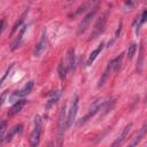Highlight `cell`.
Wrapping results in <instances>:
<instances>
[{
  "label": "cell",
  "instance_id": "1",
  "mask_svg": "<svg viewBox=\"0 0 147 147\" xmlns=\"http://www.w3.org/2000/svg\"><path fill=\"white\" fill-rule=\"evenodd\" d=\"M67 107L65 105L62 106L61 110H60V115H59V122H57V145H62L63 141V137H64V132L67 129Z\"/></svg>",
  "mask_w": 147,
  "mask_h": 147
},
{
  "label": "cell",
  "instance_id": "2",
  "mask_svg": "<svg viewBox=\"0 0 147 147\" xmlns=\"http://www.w3.org/2000/svg\"><path fill=\"white\" fill-rule=\"evenodd\" d=\"M41 132H42V122H41V117L39 115L36 116L34 118V126L30 137V144L31 146H37L40 141V137H41Z\"/></svg>",
  "mask_w": 147,
  "mask_h": 147
},
{
  "label": "cell",
  "instance_id": "3",
  "mask_svg": "<svg viewBox=\"0 0 147 147\" xmlns=\"http://www.w3.org/2000/svg\"><path fill=\"white\" fill-rule=\"evenodd\" d=\"M107 18H108V11H106L103 15H101V16L98 18V21H96V23L94 24V28H93V30H92V33H91V36H90V40H93V39L98 38V37L103 32L105 26H106V23H107Z\"/></svg>",
  "mask_w": 147,
  "mask_h": 147
},
{
  "label": "cell",
  "instance_id": "4",
  "mask_svg": "<svg viewBox=\"0 0 147 147\" xmlns=\"http://www.w3.org/2000/svg\"><path fill=\"white\" fill-rule=\"evenodd\" d=\"M32 88H33V80H30V82H28V83L24 85V87H23L22 90L11 93V94L9 95V101H10V102H16L17 100H20V99L24 98L25 95L30 94L31 91H32Z\"/></svg>",
  "mask_w": 147,
  "mask_h": 147
},
{
  "label": "cell",
  "instance_id": "5",
  "mask_svg": "<svg viewBox=\"0 0 147 147\" xmlns=\"http://www.w3.org/2000/svg\"><path fill=\"white\" fill-rule=\"evenodd\" d=\"M96 11H98V7H94V8L80 21V23L78 24V28H77V34H83V33L86 31V29L88 28V25H90V23L92 22L93 17L95 16Z\"/></svg>",
  "mask_w": 147,
  "mask_h": 147
},
{
  "label": "cell",
  "instance_id": "6",
  "mask_svg": "<svg viewBox=\"0 0 147 147\" xmlns=\"http://www.w3.org/2000/svg\"><path fill=\"white\" fill-rule=\"evenodd\" d=\"M99 1H100V0H87V1L84 2L82 6H79V7L75 10V13H72L71 16H78V15H80V14H83V13L90 10V9H93L94 7H98Z\"/></svg>",
  "mask_w": 147,
  "mask_h": 147
},
{
  "label": "cell",
  "instance_id": "7",
  "mask_svg": "<svg viewBox=\"0 0 147 147\" xmlns=\"http://www.w3.org/2000/svg\"><path fill=\"white\" fill-rule=\"evenodd\" d=\"M77 110H78V96L76 95L72 99V103H71V107H70V110H69V115L67 117V127H69L72 124V122L75 121Z\"/></svg>",
  "mask_w": 147,
  "mask_h": 147
},
{
  "label": "cell",
  "instance_id": "8",
  "mask_svg": "<svg viewBox=\"0 0 147 147\" xmlns=\"http://www.w3.org/2000/svg\"><path fill=\"white\" fill-rule=\"evenodd\" d=\"M46 47H47V38H46V33L42 32L39 42H38V44L36 45V47H34L33 55H34V56H40V55L42 54V52L46 49Z\"/></svg>",
  "mask_w": 147,
  "mask_h": 147
},
{
  "label": "cell",
  "instance_id": "9",
  "mask_svg": "<svg viewBox=\"0 0 147 147\" xmlns=\"http://www.w3.org/2000/svg\"><path fill=\"white\" fill-rule=\"evenodd\" d=\"M67 71L68 72H72L74 68H75V51L74 48H69L67 52Z\"/></svg>",
  "mask_w": 147,
  "mask_h": 147
},
{
  "label": "cell",
  "instance_id": "10",
  "mask_svg": "<svg viewBox=\"0 0 147 147\" xmlns=\"http://www.w3.org/2000/svg\"><path fill=\"white\" fill-rule=\"evenodd\" d=\"M100 108H101V105H96V106H94L92 109H90V111H88V113H87V114H86V115H85V116H84V117L78 122V126L84 125L88 119H91V118H92V117H93V116L99 111V109H100Z\"/></svg>",
  "mask_w": 147,
  "mask_h": 147
},
{
  "label": "cell",
  "instance_id": "11",
  "mask_svg": "<svg viewBox=\"0 0 147 147\" xmlns=\"http://www.w3.org/2000/svg\"><path fill=\"white\" fill-rule=\"evenodd\" d=\"M24 105H25V100H24V99H20V100H17V101L13 105V107L9 109V111H8V116H14V115H16L18 111L22 110V108H23Z\"/></svg>",
  "mask_w": 147,
  "mask_h": 147
},
{
  "label": "cell",
  "instance_id": "12",
  "mask_svg": "<svg viewBox=\"0 0 147 147\" xmlns=\"http://www.w3.org/2000/svg\"><path fill=\"white\" fill-rule=\"evenodd\" d=\"M131 127H132V124L130 123L129 125H126L124 129H123V131H122V133H121V136H118V138L116 139V141L113 144V146H118V145H122L123 142H124V140H125V138L127 137V134H129V132H130V130H131Z\"/></svg>",
  "mask_w": 147,
  "mask_h": 147
},
{
  "label": "cell",
  "instance_id": "13",
  "mask_svg": "<svg viewBox=\"0 0 147 147\" xmlns=\"http://www.w3.org/2000/svg\"><path fill=\"white\" fill-rule=\"evenodd\" d=\"M103 46H105V44L103 42H101L91 54H90V56H88V59H87V62H86V65L87 67H90V65H92V63L94 62V60L96 59V56L100 54V52L102 51V48H103Z\"/></svg>",
  "mask_w": 147,
  "mask_h": 147
},
{
  "label": "cell",
  "instance_id": "14",
  "mask_svg": "<svg viewBox=\"0 0 147 147\" xmlns=\"http://www.w3.org/2000/svg\"><path fill=\"white\" fill-rule=\"evenodd\" d=\"M22 130H23V124H17V125H15L13 129H10L9 133L6 136V138H5V141H7V142L11 141L13 137H14L16 133H21V132H22Z\"/></svg>",
  "mask_w": 147,
  "mask_h": 147
},
{
  "label": "cell",
  "instance_id": "15",
  "mask_svg": "<svg viewBox=\"0 0 147 147\" xmlns=\"http://www.w3.org/2000/svg\"><path fill=\"white\" fill-rule=\"evenodd\" d=\"M122 59H123V54H119L117 57H115L114 60H111L109 63H108V67L110 68L111 71H117L121 67V63H122Z\"/></svg>",
  "mask_w": 147,
  "mask_h": 147
},
{
  "label": "cell",
  "instance_id": "16",
  "mask_svg": "<svg viewBox=\"0 0 147 147\" xmlns=\"http://www.w3.org/2000/svg\"><path fill=\"white\" fill-rule=\"evenodd\" d=\"M26 28H28V25H23V26L21 28V30H20V32H18V34H17V38L15 39V41H14V44H13V51H15L17 47H20L21 41H22V39H23V36H24V33H25V31H26Z\"/></svg>",
  "mask_w": 147,
  "mask_h": 147
},
{
  "label": "cell",
  "instance_id": "17",
  "mask_svg": "<svg viewBox=\"0 0 147 147\" xmlns=\"http://www.w3.org/2000/svg\"><path fill=\"white\" fill-rule=\"evenodd\" d=\"M145 131H146V124H144V125H142V127L140 129V131L134 136L133 141L131 142V146H136V145H138V144L141 141V139L145 137Z\"/></svg>",
  "mask_w": 147,
  "mask_h": 147
},
{
  "label": "cell",
  "instance_id": "18",
  "mask_svg": "<svg viewBox=\"0 0 147 147\" xmlns=\"http://www.w3.org/2000/svg\"><path fill=\"white\" fill-rule=\"evenodd\" d=\"M60 94H61V93H60L59 91H56V92L52 93V98L47 101V103H46V107H45V108H46V109H49L53 105H55V103H56V101H57V100H59V98H60Z\"/></svg>",
  "mask_w": 147,
  "mask_h": 147
},
{
  "label": "cell",
  "instance_id": "19",
  "mask_svg": "<svg viewBox=\"0 0 147 147\" xmlns=\"http://www.w3.org/2000/svg\"><path fill=\"white\" fill-rule=\"evenodd\" d=\"M57 72H59V76H60V78L62 79V80H64L65 79V77H67V67L63 64V61H60V63H59V67H57Z\"/></svg>",
  "mask_w": 147,
  "mask_h": 147
},
{
  "label": "cell",
  "instance_id": "20",
  "mask_svg": "<svg viewBox=\"0 0 147 147\" xmlns=\"http://www.w3.org/2000/svg\"><path fill=\"white\" fill-rule=\"evenodd\" d=\"M26 13H28V11H25V13H24V14H23V15L20 17V20H18V21H17V22L14 24V26H13V29H11V34H13V33H14V32H15V31L18 29V26H21V25H22V23L24 22L25 16H26Z\"/></svg>",
  "mask_w": 147,
  "mask_h": 147
},
{
  "label": "cell",
  "instance_id": "21",
  "mask_svg": "<svg viewBox=\"0 0 147 147\" xmlns=\"http://www.w3.org/2000/svg\"><path fill=\"white\" fill-rule=\"evenodd\" d=\"M146 17H147V10H144L142 14H141V16L139 17V23H138V26H137V34H138V32H139L140 26L146 22Z\"/></svg>",
  "mask_w": 147,
  "mask_h": 147
},
{
  "label": "cell",
  "instance_id": "22",
  "mask_svg": "<svg viewBox=\"0 0 147 147\" xmlns=\"http://www.w3.org/2000/svg\"><path fill=\"white\" fill-rule=\"evenodd\" d=\"M142 60H144V46L142 42L140 44V56H139V61H138V71L140 72L142 69Z\"/></svg>",
  "mask_w": 147,
  "mask_h": 147
},
{
  "label": "cell",
  "instance_id": "23",
  "mask_svg": "<svg viewBox=\"0 0 147 147\" xmlns=\"http://www.w3.org/2000/svg\"><path fill=\"white\" fill-rule=\"evenodd\" d=\"M136 51H137V45H136V44H131V45L129 46V49H127V59H129V60H131V59L133 57Z\"/></svg>",
  "mask_w": 147,
  "mask_h": 147
},
{
  "label": "cell",
  "instance_id": "24",
  "mask_svg": "<svg viewBox=\"0 0 147 147\" xmlns=\"http://www.w3.org/2000/svg\"><path fill=\"white\" fill-rule=\"evenodd\" d=\"M6 126H7L6 122H2V123L0 124V145H1V142H2V140H3V136H5V131H6Z\"/></svg>",
  "mask_w": 147,
  "mask_h": 147
},
{
  "label": "cell",
  "instance_id": "25",
  "mask_svg": "<svg viewBox=\"0 0 147 147\" xmlns=\"http://www.w3.org/2000/svg\"><path fill=\"white\" fill-rule=\"evenodd\" d=\"M140 1H141V0H126V1H125V7L130 9V8L134 7L137 3H139Z\"/></svg>",
  "mask_w": 147,
  "mask_h": 147
},
{
  "label": "cell",
  "instance_id": "26",
  "mask_svg": "<svg viewBox=\"0 0 147 147\" xmlns=\"http://www.w3.org/2000/svg\"><path fill=\"white\" fill-rule=\"evenodd\" d=\"M13 67H14V64H11V65H10V67H9V68H8V69H7V70H6V72H5V74H3V76H2V77H1V79H0V86H1V85H2V83H3V82H5V79H6V78H7V76H8V75H9V74H10V71H11V69H13Z\"/></svg>",
  "mask_w": 147,
  "mask_h": 147
},
{
  "label": "cell",
  "instance_id": "27",
  "mask_svg": "<svg viewBox=\"0 0 147 147\" xmlns=\"http://www.w3.org/2000/svg\"><path fill=\"white\" fill-rule=\"evenodd\" d=\"M7 93H8V91H3V92H2V94L0 95V107H1V106H2V103H3L5 98L7 96Z\"/></svg>",
  "mask_w": 147,
  "mask_h": 147
},
{
  "label": "cell",
  "instance_id": "28",
  "mask_svg": "<svg viewBox=\"0 0 147 147\" xmlns=\"http://www.w3.org/2000/svg\"><path fill=\"white\" fill-rule=\"evenodd\" d=\"M5 26H6V20H1V21H0V34L2 33Z\"/></svg>",
  "mask_w": 147,
  "mask_h": 147
},
{
  "label": "cell",
  "instance_id": "29",
  "mask_svg": "<svg viewBox=\"0 0 147 147\" xmlns=\"http://www.w3.org/2000/svg\"><path fill=\"white\" fill-rule=\"evenodd\" d=\"M121 29H122V22H121V23H119V25H118V29H117V31H116L115 38H117V37H118V34H119V32H121Z\"/></svg>",
  "mask_w": 147,
  "mask_h": 147
},
{
  "label": "cell",
  "instance_id": "30",
  "mask_svg": "<svg viewBox=\"0 0 147 147\" xmlns=\"http://www.w3.org/2000/svg\"><path fill=\"white\" fill-rule=\"evenodd\" d=\"M30 1H32V0H30Z\"/></svg>",
  "mask_w": 147,
  "mask_h": 147
},
{
  "label": "cell",
  "instance_id": "31",
  "mask_svg": "<svg viewBox=\"0 0 147 147\" xmlns=\"http://www.w3.org/2000/svg\"><path fill=\"white\" fill-rule=\"evenodd\" d=\"M68 1H70V0H68Z\"/></svg>",
  "mask_w": 147,
  "mask_h": 147
}]
</instances>
